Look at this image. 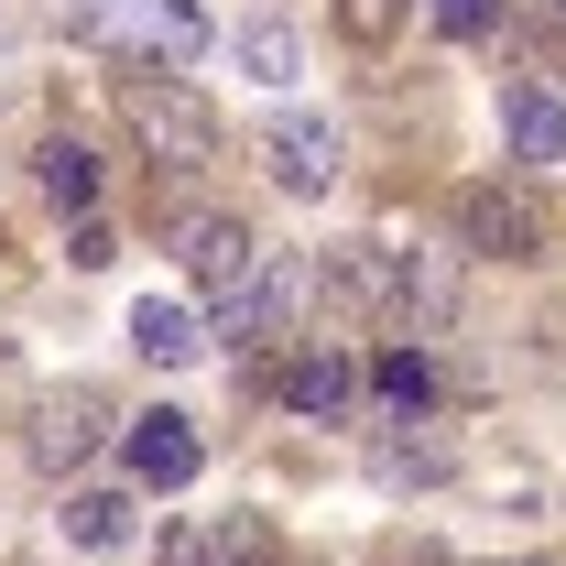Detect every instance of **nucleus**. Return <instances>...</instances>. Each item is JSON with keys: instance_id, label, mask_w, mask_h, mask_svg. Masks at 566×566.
I'll return each mask as SVG.
<instances>
[{"instance_id": "11", "label": "nucleus", "mask_w": 566, "mask_h": 566, "mask_svg": "<svg viewBox=\"0 0 566 566\" xmlns=\"http://www.w3.org/2000/svg\"><path fill=\"white\" fill-rule=\"evenodd\" d=\"M338 294H349V305H403L415 283H403V262H392L381 240H359V251H338Z\"/></svg>"}, {"instance_id": "15", "label": "nucleus", "mask_w": 566, "mask_h": 566, "mask_svg": "<svg viewBox=\"0 0 566 566\" xmlns=\"http://www.w3.org/2000/svg\"><path fill=\"white\" fill-rule=\"evenodd\" d=\"M251 545H262V534H251L240 512H229V523H186V534H175V566H240Z\"/></svg>"}, {"instance_id": "18", "label": "nucleus", "mask_w": 566, "mask_h": 566, "mask_svg": "<svg viewBox=\"0 0 566 566\" xmlns=\"http://www.w3.org/2000/svg\"><path fill=\"white\" fill-rule=\"evenodd\" d=\"M501 22V0H436V33H458V44H480Z\"/></svg>"}, {"instance_id": "12", "label": "nucleus", "mask_w": 566, "mask_h": 566, "mask_svg": "<svg viewBox=\"0 0 566 566\" xmlns=\"http://www.w3.org/2000/svg\"><path fill=\"white\" fill-rule=\"evenodd\" d=\"M33 186H44L66 218H87V197H98V164H87L76 142H44V153H33Z\"/></svg>"}, {"instance_id": "1", "label": "nucleus", "mask_w": 566, "mask_h": 566, "mask_svg": "<svg viewBox=\"0 0 566 566\" xmlns=\"http://www.w3.org/2000/svg\"><path fill=\"white\" fill-rule=\"evenodd\" d=\"M76 33L98 55H120L132 76H175L208 55V11L197 0H76Z\"/></svg>"}, {"instance_id": "14", "label": "nucleus", "mask_w": 566, "mask_h": 566, "mask_svg": "<svg viewBox=\"0 0 566 566\" xmlns=\"http://www.w3.org/2000/svg\"><path fill=\"white\" fill-rule=\"evenodd\" d=\"M66 534L87 545V556H109V545L132 534V501H120V491H76L66 501Z\"/></svg>"}, {"instance_id": "4", "label": "nucleus", "mask_w": 566, "mask_h": 566, "mask_svg": "<svg viewBox=\"0 0 566 566\" xmlns=\"http://www.w3.org/2000/svg\"><path fill=\"white\" fill-rule=\"evenodd\" d=\"M175 262L208 283V294H240V283L262 273V240L240 218H175Z\"/></svg>"}, {"instance_id": "9", "label": "nucleus", "mask_w": 566, "mask_h": 566, "mask_svg": "<svg viewBox=\"0 0 566 566\" xmlns=\"http://www.w3.org/2000/svg\"><path fill=\"white\" fill-rule=\"evenodd\" d=\"M132 349L153 359V370H186V359L208 349V327H197L175 294H142V305H132Z\"/></svg>"}, {"instance_id": "16", "label": "nucleus", "mask_w": 566, "mask_h": 566, "mask_svg": "<svg viewBox=\"0 0 566 566\" xmlns=\"http://www.w3.org/2000/svg\"><path fill=\"white\" fill-rule=\"evenodd\" d=\"M294 55H305V44H294L283 22H251V33H240V66L262 76V87H283V76H294Z\"/></svg>"}, {"instance_id": "19", "label": "nucleus", "mask_w": 566, "mask_h": 566, "mask_svg": "<svg viewBox=\"0 0 566 566\" xmlns=\"http://www.w3.org/2000/svg\"><path fill=\"white\" fill-rule=\"evenodd\" d=\"M66 262H76V273H98V262H120V240H109L98 218H76V229H66Z\"/></svg>"}, {"instance_id": "20", "label": "nucleus", "mask_w": 566, "mask_h": 566, "mask_svg": "<svg viewBox=\"0 0 566 566\" xmlns=\"http://www.w3.org/2000/svg\"><path fill=\"white\" fill-rule=\"evenodd\" d=\"M436 469H447L436 447H381V480H436Z\"/></svg>"}, {"instance_id": "10", "label": "nucleus", "mask_w": 566, "mask_h": 566, "mask_svg": "<svg viewBox=\"0 0 566 566\" xmlns=\"http://www.w3.org/2000/svg\"><path fill=\"white\" fill-rule=\"evenodd\" d=\"M349 392H359V370L338 349H305L283 370V403H294V415H349Z\"/></svg>"}, {"instance_id": "17", "label": "nucleus", "mask_w": 566, "mask_h": 566, "mask_svg": "<svg viewBox=\"0 0 566 566\" xmlns=\"http://www.w3.org/2000/svg\"><path fill=\"white\" fill-rule=\"evenodd\" d=\"M392 22H403V0H338V33L349 44H392Z\"/></svg>"}, {"instance_id": "3", "label": "nucleus", "mask_w": 566, "mask_h": 566, "mask_svg": "<svg viewBox=\"0 0 566 566\" xmlns=\"http://www.w3.org/2000/svg\"><path fill=\"white\" fill-rule=\"evenodd\" d=\"M262 164H273L283 197H327L338 186V120H316V109H283V120H262Z\"/></svg>"}, {"instance_id": "6", "label": "nucleus", "mask_w": 566, "mask_h": 566, "mask_svg": "<svg viewBox=\"0 0 566 566\" xmlns=\"http://www.w3.org/2000/svg\"><path fill=\"white\" fill-rule=\"evenodd\" d=\"M469 240H480V251H512V262H534V251H545V218H534L523 186H480V197H469Z\"/></svg>"}, {"instance_id": "2", "label": "nucleus", "mask_w": 566, "mask_h": 566, "mask_svg": "<svg viewBox=\"0 0 566 566\" xmlns=\"http://www.w3.org/2000/svg\"><path fill=\"white\" fill-rule=\"evenodd\" d=\"M120 120H132V142L153 153V164H218V109L186 87V76H132L120 87Z\"/></svg>"}, {"instance_id": "8", "label": "nucleus", "mask_w": 566, "mask_h": 566, "mask_svg": "<svg viewBox=\"0 0 566 566\" xmlns=\"http://www.w3.org/2000/svg\"><path fill=\"white\" fill-rule=\"evenodd\" d=\"M98 424H109L98 392H55V403L33 415V458H44V469H76V458L98 447Z\"/></svg>"}, {"instance_id": "13", "label": "nucleus", "mask_w": 566, "mask_h": 566, "mask_svg": "<svg viewBox=\"0 0 566 566\" xmlns=\"http://www.w3.org/2000/svg\"><path fill=\"white\" fill-rule=\"evenodd\" d=\"M370 392H381L392 415H424V403H436V370H424V349H381V359H370Z\"/></svg>"}, {"instance_id": "5", "label": "nucleus", "mask_w": 566, "mask_h": 566, "mask_svg": "<svg viewBox=\"0 0 566 566\" xmlns=\"http://www.w3.org/2000/svg\"><path fill=\"white\" fill-rule=\"evenodd\" d=\"M120 458H132V480H142V491H186L208 447H197V424H186V415H142L132 436H120Z\"/></svg>"}, {"instance_id": "7", "label": "nucleus", "mask_w": 566, "mask_h": 566, "mask_svg": "<svg viewBox=\"0 0 566 566\" xmlns=\"http://www.w3.org/2000/svg\"><path fill=\"white\" fill-rule=\"evenodd\" d=\"M501 142H512L523 164H566V109L545 98V87L512 76V87H501Z\"/></svg>"}]
</instances>
